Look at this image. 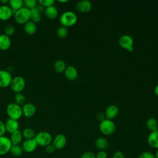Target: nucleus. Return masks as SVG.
Masks as SVG:
<instances>
[{"label": "nucleus", "instance_id": "1", "mask_svg": "<svg viewBox=\"0 0 158 158\" xmlns=\"http://www.w3.org/2000/svg\"><path fill=\"white\" fill-rule=\"evenodd\" d=\"M6 113L10 118L18 120L23 115L22 107L15 102L9 103L6 107Z\"/></svg>", "mask_w": 158, "mask_h": 158}, {"label": "nucleus", "instance_id": "2", "mask_svg": "<svg viewBox=\"0 0 158 158\" xmlns=\"http://www.w3.org/2000/svg\"><path fill=\"white\" fill-rule=\"evenodd\" d=\"M59 21L62 26L67 28L73 26L77 22V16L72 11H66L62 14Z\"/></svg>", "mask_w": 158, "mask_h": 158}, {"label": "nucleus", "instance_id": "3", "mask_svg": "<svg viewBox=\"0 0 158 158\" xmlns=\"http://www.w3.org/2000/svg\"><path fill=\"white\" fill-rule=\"evenodd\" d=\"M34 139L38 146L46 147L51 144L52 141V137L49 132L42 131L36 134Z\"/></svg>", "mask_w": 158, "mask_h": 158}, {"label": "nucleus", "instance_id": "4", "mask_svg": "<svg viewBox=\"0 0 158 158\" xmlns=\"http://www.w3.org/2000/svg\"><path fill=\"white\" fill-rule=\"evenodd\" d=\"M14 17L17 23L24 25L26 22L30 20L31 10L23 6L16 11Z\"/></svg>", "mask_w": 158, "mask_h": 158}, {"label": "nucleus", "instance_id": "5", "mask_svg": "<svg viewBox=\"0 0 158 158\" xmlns=\"http://www.w3.org/2000/svg\"><path fill=\"white\" fill-rule=\"evenodd\" d=\"M99 130L105 135H111L115 131V125L112 120L104 119L100 122Z\"/></svg>", "mask_w": 158, "mask_h": 158}, {"label": "nucleus", "instance_id": "6", "mask_svg": "<svg viewBox=\"0 0 158 158\" xmlns=\"http://www.w3.org/2000/svg\"><path fill=\"white\" fill-rule=\"evenodd\" d=\"M10 86L12 90L15 93H21L25 88V80L21 76H16L12 78Z\"/></svg>", "mask_w": 158, "mask_h": 158}, {"label": "nucleus", "instance_id": "7", "mask_svg": "<svg viewBox=\"0 0 158 158\" xmlns=\"http://www.w3.org/2000/svg\"><path fill=\"white\" fill-rule=\"evenodd\" d=\"M133 40L128 35H123L118 40V44L123 49H127L129 52L133 51Z\"/></svg>", "mask_w": 158, "mask_h": 158}, {"label": "nucleus", "instance_id": "8", "mask_svg": "<svg viewBox=\"0 0 158 158\" xmlns=\"http://www.w3.org/2000/svg\"><path fill=\"white\" fill-rule=\"evenodd\" d=\"M12 144L9 138L0 136V156H3L10 152Z\"/></svg>", "mask_w": 158, "mask_h": 158}, {"label": "nucleus", "instance_id": "9", "mask_svg": "<svg viewBox=\"0 0 158 158\" xmlns=\"http://www.w3.org/2000/svg\"><path fill=\"white\" fill-rule=\"evenodd\" d=\"M12 79L10 73L6 70H0V88H4L10 86Z\"/></svg>", "mask_w": 158, "mask_h": 158}, {"label": "nucleus", "instance_id": "10", "mask_svg": "<svg viewBox=\"0 0 158 158\" xmlns=\"http://www.w3.org/2000/svg\"><path fill=\"white\" fill-rule=\"evenodd\" d=\"M52 143L56 149H62L67 144L66 136L63 134H58L52 139Z\"/></svg>", "mask_w": 158, "mask_h": 158}, {"label": "nucleus", "instance_id": "11", "mask_svg": "<svg viewBox=\"0 0 158 158\" xmlns=\"http://www.w3.org/2000/svg\"><path fill=\"white\" fill-rule=\"evenodd\" d=\"M38 145L34 139H25L22 144V148L23 151L25 152L30 153L35 151L37 148Z\"/></svg>", "mask_w": 158, "mask_h": 158}, {"label": "nucleus", "instance_id": "12", "mask_svg": "<svg viewBox=\"0 0 158 158\" xmlns=\"http://www.w3.org/2000/svg\"><path fill=\"white\" fill-rule=\"evenodd\" d=\"M36 110V106L30 102L25 103L22 106V113L26 117H31L34 115Z\"/></svg>", "mask_w": 158, "mask_h": 158}, {"label": "nucleus", "instance_id": "13", "mask_svg": "<svg viewBox=\"0 0 158 158\" xmlns=\"http://www.w3.org/2000/svg\"><path fill=\"white\" fill-rule=\"evenodd\" d=\"M12 16V9L7 5H1L0 6V20L2 21L9 20Z\"/></svg>", "mask_w": 158, "mask_h": 158}, {"label": "nucleus", "instance_id": "14", "mask_svg": "<svg viewBox=\"0 0 158 158\" xmlns=\"http://www.w3.org/2000/svg\"><path fill=\"white\" fill-rule=\"evenodd\" d=\"M92 4L90 1L87 0H82L79 1L76 5V9L78 12L86 13L91 10Z\"/></svg>", "mask_w": 158, "mask_h": 158}, {"label": "nucleus", "instance_id": "15", "mask_svg": "<svg viewBox=\"0 0 158 158\" xmlns=\"http://www.w3.org/2000/svg\"><path fill=\"white\" fill-rule=\"evenodd\" d=\"M6 131L11 133L17 130H19V123L18 120L9 118L4 123Z\"/></svg>", "mask_w": 158, "mask_h": 158}, {"label": "nucleus", "instance_id": "16", "mask_svg": "<svg viewBox=\"0 0 158 158\" xmlns=\"http://www.w3.org/2000/svg\"><path fill=\"white\" fill-rule=\"evenodd\" d=\"M64 75L67 79L70 81L75 80L78 77V71L73 66H68L64 70Z\"/></svg>", "mask_w": 158, "mask_h": 158}, {"label": "nucleus", "instance_id": "17", "mask_svg": "<svg viewBox=\"0 0 158 158\" xmlns=\"http://www.w3.org/2000/svg\"><path fill=\"white\" fill-rule=\"evenodd\" d=\"M11 40L10 37L4 34H0V49L6 51L10 48Z\"/></svg>", "mask_w": 158, "mask_h": 158}, {"label": "nucleus", "instance_id": "18", "mask_svg": "<svg viewBox=\"0 0 158 158\" xmlns=\"http://www.w3.org/2000/svg\"><path fill=\"white\" fill-rule=\"evenodd\" d=\"M148 143L151 148L158 149V131L149 133L148 137Z\"/></svg>", "mask_w": 158, "mask_h": 158}, {"label": "nucleus", "instance_id": "19", "mask_svg": "<svg viewBox=\"0 0 158 158\" xmlns=\"http://www.w3.org/2000/svg\"><path fill=\"white\" fill-rule=\"evenodd\" d=\"M10 140L12 143V145H18L22 142L23 139V135L22 133L20 130H17L11 133H10Z\"/></svg>", "mask_w": 158, "mask_h": 158}, {"label": "nucleus", "instance_id": "20", "mask_svg": "<svg viewBox=\"0 0 158 158\" xmlns=\"http://www.w3.org/2000/svg\"><path fill=\"white\" fill-rule=\"evenodd\" d=\"M23 30L27 35H33L36 32V24L31 20H29L23 25Z\"/></svg>", "mask_w": 158, "mask_h": 158}, {"label": "nucleus", "instance_id": "21", "mask_svg": "<svg viewBox=\"0 0 158 158\" xmlns=\"http://www.w3.org/2000/svg\"><path fill=\"white\" fill-rule=\"evenodd\" d=\"M118 113V109L117 106L115 105L109 106L106 110L105 115L107 119L112 120L115 118Z\"/></svg>", "mask_w": 158, "mask_h": 158}, {"label": "nucleus", "instance_id": "22", "mask_svg": "<svg viewBox=\"0 0 158 158\" xmlns=\"http://www.w3.org/2000/svg\"><path fill=\"white\" fill-rule=\"evenodd\" d=\"M44 13L46 17L50 19H54L58 15L57 9L54 6H51L45 8Z\"/></svg>", "mask_w": 158, "mask_h": 158}, {"label": "nucleus", "instance_id": "23", "mask_svg": "<svg viewBox=\"0 0 158 158\" xmlns=\"http://www.w3.org/2000/svg\"><path fill=\"white\" fill-rule=\"evenodd\" d=\"M95 146L100 151H104L108 148L109 143L106 138L103 137H99L96 139Z\"/></svg>", "mask_w": 158, "mask_h": 158}, {"label": "nucleus", "instance_id": "24", "mask_svg": "<svg viewBox=\"0 0 158 158\" xmlns=\"http://www.w3.org/2000/svg\"><path fill=\"white\" fill-rule=\"evenodd\" d=\"M146 127L149 130L152 131H158V121L154 117H150L146 121Z\"/></svg>", "mask_w": 158, "mask_h": 158}, {"label": "nucleus", "instance_id": "25", "mask_svg": "<svg viewBox=\"0 0 158 158\" xmlns=\"http://www.w3.org/2000/svg\"><path fill=\"white\" fill-rule=\"evenodd\" d=\"M66 69V64L62 60H57L54 64V70L57 73H62Z\"/></svg>", "mask_w": 158, "mask_h": 158}, {"label": "nucleus", "instance_id": "26", "mask_svg": "<svg viewBox=\"0 0 158 158\" xmlns=\"http://www.w3.org/2000/svg\"><path fill=\"white\" fill-rule=\"evenodd\" d=\"M23 138L25 139H34L36 135V133L33 129L31 128H25L22 131Z\"/></svg>", "mask_w": 158, "mask_h": 158}, {"label": "nucleus", "instance_id": "27", "mask_svg": "<svg viewBox=\"0 0 158 158\" xmlns=\"http://www.w3.org/2000/svg\"><path fill=\"white\" fill-rule=\"evenodd\" d=\"M11 9L17 10L23 7V1L22 0H10L9 2Z\"/></svg>", "mask_w": 158, "mask_h": 158}, {"label": "nucleus", "instance_id": "28", "mask_svg": "<svg viewBox=\"0 0 158 158\" xmlns=\"http://www.w3.org/2000/svg\"><path fill=\"white\" fill-rule=\"evenodd\" d=\"M23 152V151L22 148V146H20V144L12 145L10 150V154L14 157H19L22 156Z\"/></svg>", "mask_w": 158, "mask_h": 158}, {"label": "nucleus", "instance_id": "29", "mask_svg": "<svg viewBox=\"0 0 158 158\" xmlns=\"http://www.w3.org/2000/svg\"><path fill=\"white\" fill-rule=\"evenodd\" d=\"M41 19V13H40L35 7L34 9L31 10V17L30 20L35 22V23L40 22Z\"/></svg>", "mask_w": 158, "mask_h": 158}, {"label": "nucleus", "instance_id": "30", "mask_svg": "<svg viewBox=\"0 0 158 158\" xmlns=\"http://www.w3.org/2000/svg\"><path fill=\"white\" fill-rule=\"evenodd\" d=\"M14 101H15V103L17 104L19 106L23 105L26 101L25 96L21 93H16L14 96Z\"/></svg>", "mask_w": 158, "mask_h": 158}, {"label": "nucleus", "instance_id": "31", "mask_svg": "<svg viewBox=\"0 0 158 158\" xmlns=\"http://www.w3.org/2000/svg\"><path fill=\"white\" fill-rule=\"evenodd\" d=\"M68 29L67 27L61 26L57 30V35L60 38H65L68 35Z\"/></svg>", "mask_w": 158, "mask_h": 158}, {"label": "nucleus", "instance_id": "32", "mask_svg": "<svg viewBox=\"0 0 158 158\" xmlns=\"http://www.w3.org/2000/svg\"><path fill=\"white\" fill-rule=\"evenodd\" d=\"M38 4V1L36 0H25L23 1V6L26 8L31 10L34 9Z\"/></svg>", "mask_w": 158, "mask_h": 158}, {"label": "nucleus", "instance_id": "33", "mask_svg": "<svg viewBox=\"0 0 158 158\" xmlns=\"http://www.w3.org/2000/svg\"><path fill=\"white\" fill-rule=\"evenodd\" d=\"M15 31V28L13 25H7L4 28V34L8 36H12Z\"/></svg>", "mask_w": 158, "mask_h": 158}, {"label": "nucleus", "instance_id": "34", "mask_svg": "<svg viewBox=\"0 0 158 158\" xmlns=\"http://www.w3.org/2000/svg\"><path fill=\"white\" fill-rule=\"evenodd\" d=\"M38 2L43 7L46 8L49 6H53V4L55 2L54 0H39L38 1Z\"/></svg>", "mask_w": 158, "mask_h": 158}, {"label": "nucleus", "instance_id": "35", "mask_svg": "<svg viewBox=\"0 0 158 158\" xmlns=\"http://www.w3.org/2000/svg\"><path fill=\"white\" fill-rule=\"evenodd\" d=\"M138 158H156V157H155V155L153 153L149 151H144L141 152L139 154Z\"/></svg>", "mask_w": 158, "mask_h": 158}, {"label": "nucleus", "instance_id": "36", "mask_svg": "<svg viewBox=\"0 0 158 158\" xmlns=\"http://www.w3.org/2000/svg\"><path fill=\"white\" fill-rule=\"evenodd\" d=\"M81 158H96V155L90 151H86L82 154Z\"/></svg>", "mask_w": 158, "mask_h": 158}, {"label": "nucleus", "instance_id": "37", "mask_svg": "<svg viewBox=\"0 0 158 158\" xmlns=\"http://www.w3.org/2000/svg\"><path fill=\"white\" fill-rule=\"evenodd\" d=\"M6 132V130L5 127V124L2 121L0 120V136H4V134Z\"/></svg>", "mask_w": 158, "mask_h": 158}, {"label": "nucleus", "instance_id": "38", "mask_svg": "<svg viewBox=\"0 0 158 158\" xmlns=\"http://www.w3.org/2000/svg\"><path fill=\"white\" fill-rule=\"evenodd\" d=\"M55 150H56V148L52 144H50L48 146L45 147V151L49 154L54 152L55 151Z\"/></svg>", "mask_w": 158, "mask_h": 158}, {"label": "nucleus", "instance_id": "39", "mask_svg": "<svg viewBox=\"0 0 158 158\" xmlns=\"http://www.w3.org/2000/svg\"><path fill=\"white\" fill-rule=\"evenodd\" d=\"M96 158H107V154L104 151H99L96 155Z\"/></svg>", "mask_w": 158, "mask_h": 158}, {"label": "nucleus", "instance_id": "40", "mask_svg": "<svg viewBox=\"0 0 158 158\" xmlns=\"http://www.w3.org/2000/svg\"><path fill=\"white\" fill-rule=\"evenodd\" d=\"M112 158H125L124 154L120 151H117L116 152H115L112 156Z\"/></svg>", "mask_w": 158, "mask_h": 158}, {"label": "nucleus", "instance_id": "41", "mask_svg": "<svg viewBox=\"0 0 158 158\" xmlns=\"http://www.w3.org/2000/svg\"><path fill=\"white\" fill-rule=\"evenodd\" d=\"M96 117L98 118V120H101V122L104 120V115H103L102 113H98L96 115Z\"/></svg>", "mask_w": 158, "mask_h": 158}, {"label": "nucleus", "instance_id": "42", "mask_svg": "<svg viewBox=\"0 0 158 158\" xmlns=\"http://www.w3.org/2000/svg\"><path fill=\"white\" fill-rule=\"evenodd\" d=\"M0 2L2 5H6L7 4H9V0H0Z\"/></svg>", "mask_w": 158, "mask_h": 158}, {"label": "nucleus", "instance_id": "43", "mask_svg": "<svg viewBox=\"0 0 158 158\" xmlns=\"http://www.w3.org/2000/svg\"><path fill=\"white\" fill-rule=\"evenodd\" d=\"M154 93H155L156 95H157L158 96V85L154 88Z\"/></svg>", "mask_w": 158, "mask_h": 158}, {"label": "nucleus", "instance_id": "44", "mask_svg": "<svg viewBox=\"0 0 158 158\" xmlns=\"http://www.w3.org/2000/svg\"><path fill=\"white\" fill-rule=\"evenodd\" d=\"M155 157L156 158H158V149L157 150L156 154H155Z\"/></svg>", "mask_w": 158, "mask_h": 158}, {"label": "nucleus", "instance_id": "45", "mask_svg": "<svg viewBox=\"0 0 158 158\" xmlns=\"http://www.w3.org/2000/svg\"><path fill=\"white\" fill-rule=\"evenodd\" d=\"M59 2H67L68 1L67 0H65V1H59Z\"/></svg>", "mask_w": 158, "mask_h": 158}]
</instances>
